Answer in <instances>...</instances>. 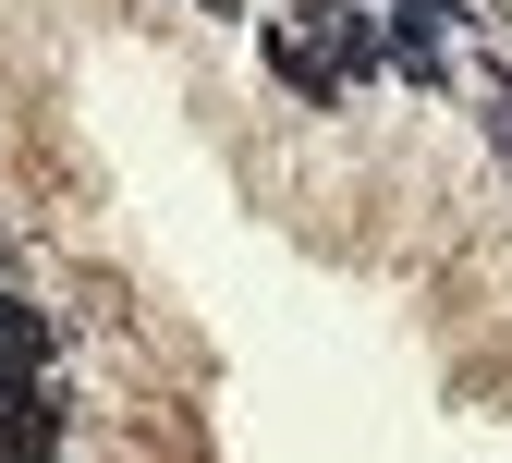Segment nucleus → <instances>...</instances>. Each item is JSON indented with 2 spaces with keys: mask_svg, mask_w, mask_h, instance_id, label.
Wrapping results in <instances>:
<instances>
[{
  "mask_svg": "<svg viewBox=\"0 0 512 463\" xmlns=\"http://www.w3.org/2000/svg\"><path fill=\"white\" fill-rule=\"evenodd\" d=\"M49 366V329H37V305H13L0 293V378H37Z\"/></svg>",
  "mask_w": 512,
  "mask_h": 463,
  "instance_id": "obj_2",
  "label": "nucleus"
},
{
  "mask_svg": "<svg viewBox=\"0 0 512 463\" xmlns=\"http://www.w3.org/2000/svg\"><path fill=\"white\" fill-rule=\"evenodd\" d=\"M0 463H49V403H37V378H0Z\"/></svg>",
  "mask_w": 512,
  "mask_h": 463,
  "instance_id": "obj_1",
  "label": "nucleus"
},
{
  "mask_svg": "<svg viewBox=\"0 0 512 463\" xmlns=\"http://www.w3.org/2000/svg\"><path fill=\"white\" fill-rule=\"evenodd\" d=\"M208 13H232V0H208Z\"/></svg>",
  "mask_w": 512,
  "mask_h": 463,
  "instance_id": "obj_3",
  "label": "nucleus"
}]
</instances>
